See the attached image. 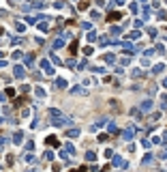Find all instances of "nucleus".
<instances>
[{
	"label": "nucleus",
	"instance_id": "f257e3e1",
	"mask_svg": "<svg viewBox=\"0 0 167 172\" xmlns=\"http://www.w3.org/2000/svg\"><path fill=\"white\" fill-rule=\"evenodd\" d=\"M47 144H49V146H58V140H56V138H47Z\"/></svg>",
	"mask_w": 167,
	"mask_h": 172
},
{
	"label": "nucleus",
	"instance_id": "f03ea898",
	"mask_svg": "<svg viewBox=\"0 0 167 172\" xmlns=\"http://www.w3.org/2000/svg\"><path fill=\"white\" fill-rule=\"evenodd\" d=\"M118 17H120V13H111V15H109V22H116Z\"/></svg>",
	"mask_w": 167,
	"mask_h": 172
}]
</instances>
